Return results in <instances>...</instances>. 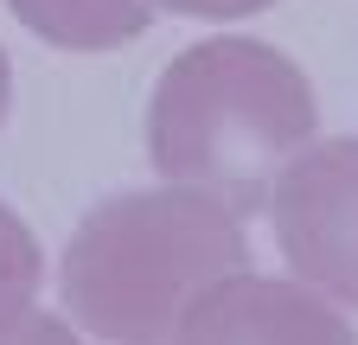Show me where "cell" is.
<instances>
[{"label": "cell", "instance_id": "6da1fadb", "mask_svg": "<svg viewBox=\"0 0 358 345\" xmlns=\"http://www.w3.org/2000/svg\"><path fill=\"white\" fill-rule=\"evenodd\" d=\"M250 269L243 218L199 186L115 192L71 230L58 294L77 332L109 345L179 339L186 307L224 275Z\"/></svg>", "mask_w": 358, "mask_h": 345}, {"label": "cell", "instance_id": "7a4b0ae2", "mask_svg": "<svg viewBox=\"0 0 358 345\" xmlns=\"http://www.w3.org/2000/svg\"><path fill=\"white\" fill-rule=\"evenodd\" d=\"M320 128L313 83L262 38L186 45L148 96V160L160 179L199 186L250 218L268 186Z\"/></svg>", "mask_w": 358, "mask_h": 345}, {"label": "cell", "instance_id": "3957f363", "mask_svg": "<svg viewBox=\"0 0 358 345\" xmlns=\"http://www.w3.org/2000/svg\"><path fill=\"white\" fill-rule=\"evenodd\" d=\"M268 218L288 269L358 307V135L307 141L268 186Z\"/></svg>", "mask_w": 358, "mask_h": 345}, {"label": "cell", "instance_id": "277c9868", "mask_svg": "<svg viewBox=\"0 0 358 345\" xmlns=\"http://www.w3.org/2000/svg\"><path fill=\"white\" fill-rule=\"evenodd\" d=\"M179 339H352V320H339L327 300H313L307 288L288 281H262L250 269L211 281L186 320H179Z\"/></svg>", "mask_w": 358, "mask_h": 345}, {"label": "cell", "instance_id": "5b68a950", "mask_svg": "<svg viewBox=\"0 0 358 345\" xmlns=\"http://www.w3.org/2000/svg\"><path fill=\"white\" fill-rule=\"evenodd\" d=\"M7 7L32 38L58 52H122L154 26L148 0H7Z\"/></svg>", "mask_w": 358, "mask_h": 345}, {"label": "cell", "instance_id": "8992f818", "mask_svg": "<svg viewBox=\"0 0 358 345\" xmlns=\"http://www.w3.org/2000/svg\"><path fill=\"white\" fill-rule=\"evenodd\" d=\"M38 288H45V256L26 218L0 198V339H26L38 332Z\"/></svg>", "mask_w": 358, "mask_h": 345}, {"label": "cell", "instance_id": "52a82bcc", "mask_svg": "<svg viewBox=\"0 0 358 345\" xmlns=\"http://www.w3.org/2000/svg\"><path fill=\"white\" fill-rule=\"evenodd\" d=\"M154 13H192V20H250L268 13L275 0H148Z\"/></svg>", "mask_w": 358, "mask_h": 345}, {"label": "cell", "instance_id": "ba28073f", "mask_svg": "<svg viewBox=\"0 0 358 345\" xmlns=\"http://www.w3.org/2000/svg\"><path fill=\"white\" fill-rule=\"evenodd\" d=\"M7 109H13V64H7V52H0V122H7Z\"/></svg>", "mask_w": 358, "mask_h": 345}]
</instances>
